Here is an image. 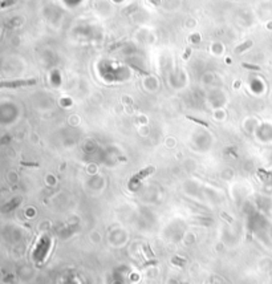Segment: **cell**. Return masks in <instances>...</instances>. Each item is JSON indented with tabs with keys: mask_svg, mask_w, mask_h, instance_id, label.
Returning a JSON list of instances; mask_svg holds the SVG:
<instances>
[{
	"mask_svg": "<svg viewBox=\"0 0 272 284\" xmlns=\"http://www.w3.org/2000/svg\"><path fill=\"white\" fill-rule=\"evenodd\" d=\"M36 84V80H17V81H0V88H20Z\"/></svg>",
	"mask_w": 272,
	"mask_h": 284,
	"instance_id": "cell-1",
	"label": "cell"
},
{
	"mask_svg": "<svg viewBox=\"0 0 272 284\" xmlns=\"http://www.w3.org/2000/svg\"><path fill=\"white\" fill-rule=\"evenodd\" d=\"M251 44H252V42H251V41L245 42V44H243V45H240V46H239V48H236V49H235V52H236V53H239V52H240V50L245 49V48H248V46L251 45Z\"/></svg>",
	"mask_w": 272,
	"mask_h": 284,
	"instance_id": "cell-3",
	"label": "cell"
},
{
	"mask_svg": "<svg viewBox=\"0 0 272 284\" xmlns=\"http://www.w3.org/2000/svg\"><path fill=\"white\" fill-rule=\"evenodd\" d=\"M187 118L190 119V121H194V122L200 123V125H203V126H207V123L204 122V121H200V119H198V118H194V117H191V115H187Z\"/></svg>",
	"mask_w": 272,
	"mask_h": 284,
	"instance_id": "cell-4",
	"label": "cell"
},
{
	"mask_svg": "<svg viewBox=\"0 0 272 284\" xmlns=\"http://www.w3.org/2000/svg\"><path fill=\"white\" fill-rule=\"evenodd\" d=\"M153 171H154V167H151V166H150V167H147V169H143L142 171H139V173L135 174L134 177L131 178V179H130V184H133L134 182H139L142 178L147 177V175H149V174H151Z\"/></svg>",
	"mask_w": 272,
	"mask_h": 284,
	"instance_id": "cell-2",
	"label": "cell"
}]
</instances>
